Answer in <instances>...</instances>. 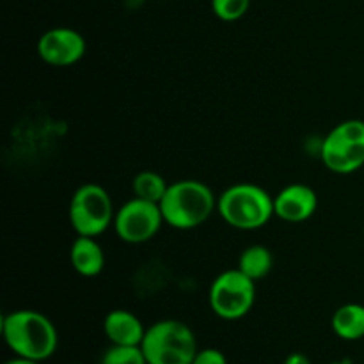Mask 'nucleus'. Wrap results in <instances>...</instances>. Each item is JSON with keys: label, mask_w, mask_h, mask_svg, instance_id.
Masks as SVG:
<instances>
[{"label": "nucleus", "mask_w": 364, "mask_h": 364, "mask_svg": "<svg viewBox=\"0 0 364 364\" xmlns=\"http://www.w3.org/2000/svg\"><path fill=\"white\" fill-rule=\"evenodd\" d=\"M2 336L16 358L38 363L52 358L59 345L52 320L36 309H16L4 316Z\"/></svg>", "instance_id": "f257e3e1"}, {"label": "nucleus", "mask_w": 364, "mask_h": 364, "mask_svg": "<svg viewBox=\"0 0 364 364\" xmlns=\"http://www.w3.org/2000/svg\"><path fill=\"white\" fill-rule=\"evenodd\" d=\"M166 224L174 230H196L217 210V198L212 188L199 180H178L169 183L160 201Z\"/></svg>", "instance_id": "f03ea898"}, {"label": "nucleus", "mask_w": 364, "mask_h": 364, "mask_svg": "<svg viewBox=\"0 0 364 364\" xmlns=\"http://www.w3.org/2000/svg\"><path fill=\"white\" fill-rule=\"evenodd\" d=\"M217 212L228 226L255 231L267 226L274 213V198L255 183H235L217 198Z\"/></svg>", "instance_id": "7ed1b4c3"}, {"label": "nucleus", "mask_w": 364, "mask_h": 364, "mask_svg": "<svg viewBox=\"0 0 364 364\" xmlns=\"http://www.w3.org/2000/svg\"><path fill=\"white\" fill-rule=\"evenodd\" d=\"M141 348L148 364H192L199 350L196 334L180 320H160L149 326Z\"/></svg>", "instance_id": "20e7f679"}, {"label": "nucleus", "mask_w": 364, "mask_h": 364, "mask_svg": "<svg viewBox=\"0 0 364 364\" xmlns=\"http://www.w3.org/2000/svg\"><path fill=\"white\" fill-rule=\"evenodd\" d=\"M323 166L336 174H350L364 166V121L347 119L336 124L320 146Z\"/></svg>", "instance_id": "39448f33"}, {"label": "nucleus", "mask_w": 364, "mask_h": 364, "mask_svg": "<svg viewBox=\"0 0 364 364\" xmlns=\"http://www.w3.org/2000/svg\"><path fill=\"white\" fill-rule=\"evenodd\" d=\"M112 199L98 183H84L77 188L70 203V223L78 237H95L105 233L114 224Z\"/></svg>", "instance_id": "423d86ee"}, {"label": "nucleus", "mask_w": 364, "mask_h": 364, "mask_svg": "<svg viewBox=\"0 0 364 364\" xmlns=\"http://www.w3.org/2000/svg\"><path fill=\"white\" fill-rule=\"evenodd\" d=\"M208 302L219 318H244L256 302V283L242 270H226L213 279L208 291Z\"/></svg>", "instance_id": "0eeeda50"}, {"label": "nucleus", "mask_w": 364, "mask_h": 364, "mask_svg": "<svg viewBox=\"0 0 364 364\" xmlns=\"http://www.w3.org/2000/svg\"><path fill=\"white\" fill-rule=\"evenodd\" d=\"M164 224L166 220L159 203L144 201L134 196L130 201L116 210L112 226L121 240L139 245L155 238Z\"/></svg>", "instance_id": "6e6552de"}, {"label": "nucleus", "mask_w": 364, "mask_h": 364, "mask_svg": "<svg viewBox=\"0 0 364 364\" xmlns=\"http://www.w3.org/2000/svg\"><path fill=\"white\" fill-rule=\"evenodd\" d=\"M85 50L84 36L70 27L50 28L38 41V55L55 68L73 66L85 55Z\"/></svg>", "instance_id": "1a4fd4ad"}, {"label": "nucleus", "mask_w": 364, "mask_h": 364, "mask_svg": "<svg viewBox=\"0 0 364 364\" xmlns=\"http://www.w3.org/2000/svg\"><path fill=\"white\" fill-rule=\"evenodd\" d=\"M318 196L304 183H291L274 196V213L281 220L299 224L315 215Z\"/></svg>", "instance_id": "9d476101"}, {"label": "nucleus", "mask_w": 364, "mask_h": 364, "mask_svg": "<svg viewBox=\"0 0 364 364\" xmlns=\"http://www.w3.org/2000/svg\"><path fill=\"white\" fill-rule=\"evenodd\" d=\"M148 327L128 309H114L103 320V333L112 345L141 347Z\"/></svg>", "instance_id": "9b49d317"}, {"label": "nucleus", "mask_w": 364, "mask_h": 364, "mask_svg": "<svg viewBox=\"0 0 364 364\" xmlns=\"http://www.w3.org/2000/svg\"><path fill=\"white\" fill-rule=\"evenodd\" d=\"M70 262L77 274L95 277L105 269V252L95 237H77L70 247Z\"/></svg>", "instance_id": "f8f14e48"}, {"label": "nucleus", "mask_w": 364, "mask_h": 364, "mask_svg": "<svg viewBox=\"0 0 364 364\" xmlns=\"http://www.w3.org/2000/svg\"><path fill=\"white\" fill-rule=\"evenodd\" d=\"M334 334L345 341H358L364 338V306L348 302L334 311L331 320Z\"/></svg>", "instance_id": "ddd939ff"}, {"label": "nucleus", "mask_w": 364, "mask_h": 364, "mask_svg": "<svg viewBox=\"0 0 364 364\" xmlns=\"http://www.w3.org/2000/svg\"><path fill=\"white\" fill-rule=\"evenodd\" d=\"M272 267H274V256L272 252H270V249L265 247V245L255 244V245H249L247 249L242 251L240 258H238L237 269L242 270L249 279H252L256 283V281L269 276Z\"/></svg>", "instance_id": "4468645a"}, {"label": "nucleus", "mask_w": 364, "mask_h": 364, "mask_svg": "<svg viewBox=\"0 0 364 364\" xmlns=\"http://www.w3.org/2000/svg\"><path fill=\"white\" fill-rule=\"evenodd\" d=\"M167 188H169V183L164 180L162 174L155 173V171H142L132 181V191H134L135 198L159 203V205L166 196Z\"/></svg>", "instance_id": "2eb2a0df"}, {"label": "nucleus", "mask_w": 364, "mask_h": 364, "mask_svg": "<svg viewBox=\"0 0 364 364\" xmlns=\"http://www.w3.org/2000/svg\"><path fill=\"white\" fill-rule=\"evenodd\" d=\"M100 364H148L141 347L132 345H110L103 352Z\"/></svg>", "instance_id": "dca6fc26"}, {"label": "nucleus", "mask_w": 364, "mask_h": 364, "mask_svg": "<svg viewBox=\"0 0 364 364\" xmlns=\"http://www.w3.org/2000/svg\"><path fill=\"white\" fill-rule=\"evenodd\" d=\"M251 0H212V11L219 20L237 21L249 11Z\"/></svg>", "instance_id": "f3484780"}, {"label": "nucleus", "mask_w": 364, "mask_h": 364, "mask_svg": "<svg viewBox=\"0 0 364 364\" xmlns=\"http://www.w3.org/2000/svg\"><path fill=\"white\" fill-rule=\"evenodd\" d=\"M192 364H228V359L217 348H199Z\"/></svg>", "instance_id": "a211bd4d"}, {"label": "nucleus", "mask_w": 364, "mask_h": 364, "mask_svg": "<svg viewBox=\"0 0 364 364\" xmlns=\"http://www.w3.org/2000/svg\"><path fill=\"white\" fill-rule=\"evenodd\" d=\"M283 364H311V361H309L308 355L301 354V352H294V354L284 359Z\"/></svg>", "instance_id": "6ab92c4d"}, {"label": "nucleus", "mask_w": 364, "mask_h": 364, "mask_svg": "<svg viewBox=\"0 0 364 364\" xmlns=\"http://www.w3.org/2000/svg\"><path fill=\"white\" fill-rule=\"evenodd\" d=\"M4 364H41V363L31 361V359H23V358H14V359H11V361H7Z\"/></svg>", "instance_id": "aec40b11"}, {"label": "nucleus", "mask_w": 364, "mask_h": 364, "mask_svg": "<svg viewBox=\"0 0 364 364\" xmlns=\"http://www.w3.org/2000/svg\"><path fill=\"white\" fill-rule=\"evenodd\" d=\"M327 364H350L348 361H334V363H327Z\"/></svg>", "instance_id": "412c9836"}, {"label": "nucleus", "mask_w": 364, "mask_h": 364, "mask_svg": "<svg viewBox=\"0 0 364 364\" xmlns=\"http://www.w3.org/2000/svg\"><path fill=\"white\" fill-rule=\"evenodd\" d=\"M71 364H82V363H71Z\"/></svg>", "instance_id": "4be33fe9"}, {"label": "nucleus", "mask_w": 364, "mask_h": 364, "mask_svg": "<svg viewBox=\"0 0 364 364\" xmlns=\"http://www.w3.org/2000/svg\"><path fill=\"white\" fill-rule=\"evenodd\" d=\"M363 237H364V228H363Z\"/></svg>", "instance_id": "5701e85b"}]
</instances>
